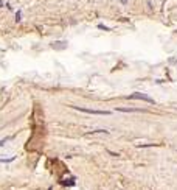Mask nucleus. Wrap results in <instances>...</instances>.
<instances>
[{
  "mask_svg": "<svg viewBox=\"0 0 177 190\" xmlns=\"http://www.w3.org/2000/svg\"><path fill=\"white\" fill-rule=\"evenodd\" d=\"M130 100H145V101H149V103H152V98H149L148 95H145V94H132L130 95Z\"/></svg>",
  "mask_w": 177,
  "mask_h": 190,
  "instance_id": "f257e3e1",
  "label": "nucleus"
},
{
  "mask_svg": "<svg viewBox=\"0 0 177 190\" xmlns=\"http://www.w3.org/2000/svg\"><path fill=\"white\" fill-rule=\"evenodd\" d=\"M81 112H87V114H99V115H109V111H95V109H84V108H76Z\"/></svg>",
  "mask_w": 177,
  "mask_h": 190,
  "instance_id": "f03ea898",
  "label": "nucleus"
},
{
  "mask_svg": "<svg viewBox=\"0 0 177 190\" xmlns=\"http://www.w3.org/2000/svg\"><path fill=\"white\" fill-rule=\"evenodd\" d=\"M118 111H121V112H140L141 109H135V108H118Z\"/></svg>",
  "mask_w": 177,
  "mask_h": 190,
  "instance_id": "7ed1b4c3",
  "label": "nucleus"
}]
</instances>
